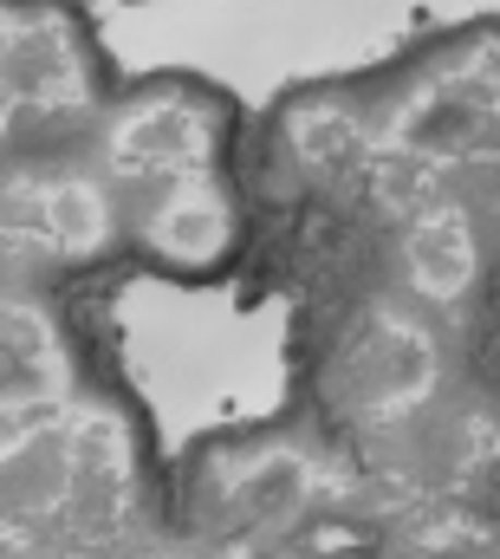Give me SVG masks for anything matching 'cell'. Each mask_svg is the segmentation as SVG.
<instances>
[{"instance_id":"6da1fadb","label":"cell","mask_w":500,"mask_h":559,"mask_svg":"<svg viewBox=\"0 0 500 559\" xmlns=\"http://www.w3.org/2000/svg\"><path fill=\"white\" fill-rule=\"evenodd\" d=\"M111 111V59L79 0H7V118L13 138L79 131Z\"/></svg>"}]
</instances>
